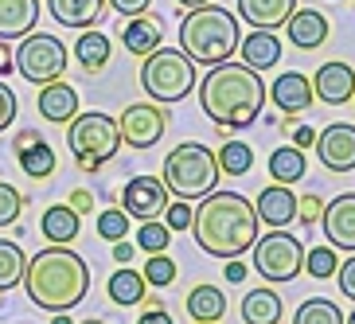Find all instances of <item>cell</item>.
I'll use <instances>...</instances> for the list:
<instances>
[{
	"instance_id": "cell-4",
	"label": "cell",
	"mask_w": 355,
	"mask_h": 324,
	"mask_svg": "<svg viewBox=\"0 0 355 324\" xmlns=\"http://www.w3.org/2000/svg\"><path fill=\"white\" fill-rule=\"evenodd\" d=\"M239 16L219 4H203L191 8L180 24V51L188 55L191 63L219 67L230 63V55L239 51Z\"/></svg>"
},
{
	"instance_id": "cell-34",
	"label": "cell",
	"mask_w": 355,
	"mask_h": 324,
	"mask_svg": "<svg viewBox=\"0 0 355 324\" xmlns=\"http://www.w3.org/2000/svg\"><path fill=\"white\" fill-rule=\"evenodd\" d=\"M336 270H340V254H336L332 246H313V250H304V273H309L313 282H328V278H336Z\"/></svg>"
},
{
	"instance_id": "cell-17",
	"label": "cell",
	"mask_w": 355,
	"mask_h": 324,
	"mask_svg": "<svg viewBox=\"0 0 355 324\" xmlns=\"http://www.w3.org/2000/svg\"><path fill=\"white\" fill-rule=\"evenodd\" d=\"M35 110H40L43 121H51V126H71L74 114H78V90L71 83H47L40 86V94H35Z\"/></svg>"
},
{
	"instance_id": "cell-51",
	"label": "cell",
	"mask_w": 355,
	"mask_h": 324,
	"mask_svg": "<svg viewBox=\"0 0 355 324\" xmlns=\"http://www.w3.org/2000/svg\"><path fill=\"white\" fill-rule=\"evenodd\" d=\"M184 12H191V8H203V4H211V0H176Z\"/></svg>"
},
{
	"instance_id": "cell-20",
	"label": "cell",
	"mask_w": 355,
	"mask_h": 324,
	"mask_svg": "<svg viewBox=\"0 0 355 324\" xmlns=\"http://www.w3.org/2000/svg\"><path fill=\"white\" fill-rule=\"evenodd\" d=\"M293 12H297V0H239V16L261 32L285 28Z\"/></svg>"
},
{
	"instance_id": "cell-35",
	"label": "cell",
	"mask_w": 355,
	"mask_h": 324,
	"mask_svg": "<svg viewBox=\"0 0 355 324\" xmlns=\"http://www.w3.org/2000/svg\"><path fill=\"white\" fill-rule=\"evenodd\" d=\"M129 215L121 207H105L102 215H98V223H94V230H98V239H105L110 242V246H114V242H121L129 235Z\"/></svg>"
},
{
	"instance_id": "cell-29",
	"label": "cell",
	"mask_w": 355,
	"mask_h": 324,
	"mask_svg": "<svg viewBox=\"0 0 355 324\" xmlns=\"http://www.w3.org/2000/svg\"><path fill=\"white\" fill-rule=\"evenodd\" d=\"M74 59H78V67H83L86 74H98L105 71V63H110V40H105L102 32H83L78 35V43H74Z\"/></svg>"
},
{
	"instance_id": "cell-24",
	"label": "cell",
	"mask_w": 355,
	"mask_h": 324,
	"mask_svg": "<svg viewBox=\"0 0 355 324\" xmlns=\"http://www.w3.org/2000/svg\"><path fill=\"white\" fill-rule=\"evenodd\" d=\"M83 215H74L67 203H51V207L43 211V219H40V230H43V239L51 242V246H71L74 239H78V230H83Z\"/></svg>"
},
{
	"instance_id": "cell-2",
	"label": "cell",
	"mask_w": 355,
	"mask_h": 324,
	"mask_svg": "<svg viewBox=\"0 0 355 324\" xmlns=\"http://www.w3.org/2000/svg\"><path fill=\"white\" fill-rule=\"evenodd\" d=\"M24 293L28 301L43 313H71L86 301L90 293V266H86L83 254L67 250V246H43L28 258V270H24Z\"/></svg>"
},
{
	"instance_id": "cell-12",
	"label": "cell",
	"mask_w": 355,
	"mask_h": 324,
	"mask_svg": "<svg viewBox=\"0 0 355 324\" xmlns=\"http://www.w3.org/2000/svg\"><path fill=\"white\" fill-rule=\"evenodd\" d=\"M316 157L328 172H352L355 168V126L336 121V126L316 133Z\"/></svg>"
},
{
	"instance_id": "cell-45",
	"label": "cell",
	"mask_w": 355,
	"mask_h": 324,
	"mask_svg": "<svg viewBox=\"0 0 355 324\" xmlns=\"http://www.w3.org/2000/svg\"><path fill=\"white\" fill-rule=\"evenodd\" d=\"M293 145L297 148H313L316 145V129L313 126H293Z\"/></svg>"
},
{
	"instance_id": "cell-40",
	"label": "cell",
	"mask_w": 355,
	"mask_h": 324,
	"mask_svg": "<svg viewBox=\"0 0 355 324\" xmlns=\"http://www.w3.org/2000/svg\"><path fill=\"white\" fill-rule=\"evenodd\" d=\"M324 219V199L316 196V191H309V196H297V223H304V227H313V223Z\"/></svg>"
},
{
	"instance_id": "cell-38",
	"label": "cell",
	"mask_w": 355,
	"mask_h": 324,
	"mask_svg": "<svg viewBox=\"0 0 355 324\" xmlns=\"http://www.w3.org/2000/svg\"><path fill=\"white\" fill-rule=\"evenodd\" d=\"M20 211H24V196L12 184L0 180V227H12V223L20 219Z\"/></svg>"
},
{
	"instance_id": "cell-37",
	"label": "cell",
	"mask_w": 355,
	"mask_h": 324,
	"mask_svg": "<svg viewBox=\"0 0 355 324\" xmlns=\"http://www.w3.org/2000/svg\"><path fill=\"white\" fill-rule=\"evenodd\" d=\"M145 282L148 285H157V289H164V285H172L176 282V262L168 258V254H148V262H145Z\"/></svg>"
},
{
	"instance_id": "cell-13",
	"label": "cell",
	"mask_w": 355,
	"mask_h": 324,
	"mask_svg": "<svg viewBox=\"0 0 355 324\" xmlns=\"http://www.w3.org/2000/svg\"><path fill=\"white\" fill-rule=\"evenodd\" d=\"M324 239L332 250H352L355 254V191L336 196L332 203H324Z\"/></svg>"
},
{
	"instance_id": "cell-9",
	"label": "cell",
	"mask_w": 355,
	"mask_h": 324,
	"mask_svg": "<svg viewBox=\"0 0 355 324\" xmlns=\"http://www.w3.org/2000/svg\"><path fill=\"white\" fill-rule=\"evenodd\" d=\"M254 270L261 282H293L304 270V242L289 230H270L254 242Z\"/></svg>"
},
{
	"instance_id": "cell-14",
	"label": "cell",
	"mask_w": 355,
	"mask_h": 324,
	"mask_svg": "<svg viewBox=\"0 0 355 324\" xmlns=\"http://www.w3.org/2000/svg\"><path fill=\"white\" fill-rule=\"evenodd\" d=\"M313 98H320L324 105H344L355 98V71L352 63H320L313 74Z\"/></svg>"
},
{
	"instance_id": "cell-44",
	"label": "cell",
	"mask_w": 355,
	"mask_h": 324,
	"mask_svg": "<svg viewBox=\"0 0 355 324\" xmlns=\"http://www.w3.org/2000/svg\"><path fill=\"white\" fill-rule=\"evenodd\" d=\"M67 207H71L74 215H90V211H94V196H90L86 188H74L71 199H67Z\"/></svg>"
},
{
	"instance_id": "cell-10",
	"label": "cell",
	"mask_w": 355,
	"mask_h": 324,
	"mask_svg": "<svg viewBox=\"0 0 355 324\" xmlns=\"http://www.w3.org/2000/svg\"><path fill=\"white\" fill-rule=\"evenodd\" d=\"M117 129H121V145L153 148L160 137H164V129H168V110L157 105V102H133V105L121 110Z\"/></svg>"
},
{
	"instance_id": "cell-26",
	"label": "cell",
	"mask_w": 355,
	"mask_h": 324,
	"mask_svg": "<svg viewBox=\"0 0 355 324\" xmlns=\"http://www.w3.org/2000/svg\"><path fill=\"white\" fill-rule=\"evenodd\" d=\"M223 313H227V297H223L219 285H196L188 293V316L196 324H219Z\"/></svg>"
},
{
	"instance_id": "cell-55",
	"label": "cell",
	"mask_w": 355,
	"mask_h": 324,
	"mask_svg": "<svg viewBox=\"0 0 355 324\" xmlns=\"http://www.w3.org/2000/svg\"><path fill=\"white\" fill-rule=\"evenodd\" d=\"M352 102H355V98H352Z\"/></svg>"
},
{
	"instance_id": "cell-43",
	"label": "cell",
	"mask_w": 355,
	"mask_h": 324,
	"mask_svg": "<svg viewBox=\"0 0 355 324\" xmlns=\"http://www.w3.org/2000/svg\"><path fill=\"white\" fill-rule=\"evenodd\" d=\"M110 8H117L125 20H133V16H148L153 0H110Z\"/></svg>"
},
{
	"instance_id": "cell-47",
	"label": "cell",
	"mask_w": 355,
	"mask_h": 324,
	"mask_svg": "<svg viewBox=\"0 0 355 324\" xmlns=\"http://www.w3.org/2000/svg\"><path fill=\"white\" fill-rule=\"evenodd\" d=\"M110 254H114V262H117V266H129L137 250L129 246V239H121V242H114V250H110Z\"/></svg>"
},
{
	"instance_id": "cell-5",
	"label": "cell",
	"mask_w": 355,
	"mask_h": 324,
	"mask_svg": "<svg viewBox=\"0 0 355 324\" xmlns=\"http://www.w3.org/2000/svg\"><path fill=\"white\" fill-rule=\"evenodd\" d=\"M168 191L176 199H207L219 188V157L199 141H184L164 157V176Z\"/></svg>"
},
{
	"instance_id": "cell-33",
	"label": "cell",
	"mask_w": 355,
	"mask_h": 324,
	"mask_svg": "<svg viewBox=\"0 0 355 324\" xmlns=\"http://www.w3.org/2000/svg\"><path fill=\"white\" fill-rule=\"evenodd\" d=\"M215 157H219V172H223V176H246V172L254 168V153H250L246 141H227Z\"/></svg>"
},
{
	"instance_id": "cell-41",
	"label": "cell",
	"mask_w": 355,
	"mask_h": 324,
	"mask_svg": "<svg viewBox=\"0 0 355 324\" xmlns=\"http://www.w3.org/2000/svg\"><path fill=\"white\" fill-rule=\"evenodd\" d=\"M336 285H340V293H344L347 301H355V254L340 262V270H336Z\"/></svg>"
},
{
	"instance_id": "cell-53",
	"label": "cell",
	"mask_w": 355,
	"mask_h": 324,
	"mask_svg": "<svg viewBox=\"0 0 355 324\" xmlns=\"http://www.w3.org/2000/svg\"><path fill=\"white\" fill-rule=\"evenodd\" d=\"M83 324H105V321H102V316H90V321H83Z\"/></svg>"
},
{
	"instance_id": "cell-46",
	"label": "cell",
	"mask_w": 355,
	"mask_h": 324,
	"mask_svg": "<svg viewBox=\"0 0 355 324\" xmlns=\"http://www.w3.org/2000/svg\"><path fill=\"white\" fill-rule=\"evenodd\" d=\"M137 324H172V316H168V309L160 305V309H145V313L137 316Z\"/></svg>"
},
{
	"instance_id": "cell-28",
	"label": "cell",
	"mask_w": 355,
	"mask_h": 324,
	"mask_svg": "<svg viewBox=\"0 0 355 324\" xmlns=\"http://www.w3.org/2000/svg\"><path fill=\"white\" fill-rule=\"evenodd\" d=\"M304 172H309V157H304V148L297 145H282V148H273V157H270V176L273 184H297V180H304Z\"/></svg>"
},
{
	"instance_id": "cell-48",
	"label": "cell",
	"mask_w": 355,
	"mask_h": 324,
	"mask_svg": "<svg viewBox=\"0 0 355 324\" xmlns=\"http://www.w3.org/2000/svg\"><path fill=\"white\" fill-rule=\"evenodd\" d=\"M35 141H43V133H40V129H20V133H16V153H24V148H32Z\"/></svg>"
},
{
	"instance_id": "cell-49",
	"label": "cell",
	"mask_w": 355,
	"mask_h": 324,
	"mask_svg": "<svg viewBox=\"0 0 355 324\" xmlns=\"http://www.w3.org/2000/svg\"><path fill=\"white\" fill-rule=\"evenodd\" d=\"M8 71H16V51H8V43L0 40V78Z\"/></svg>"
},
{
	"instance_id": "cell-27",
	"label": "cell",
	"mask_w": 355,
	"mask_h": 324,
	"mask_svg": "<svg viewBox=\"0 0 355 324\" xmlns=\"http://www.w3.org/2000/svg\"><path fill=\"white\" fill-rule=\"evenodd\" d=\"M110 301L121 305V309H129V305H141L148 297V282H145V273H137L129 270V266H117L114 278H110Z\"/></svg>"
},
{
	"instance_id": "cell-39",
	"label": "cell",
	"mask_w": 355,
	"mask_h": 324,
	"mask_svg": "<svg viewBox=\"0 0 355 324\" xmlns=\"http://www.w3.org/2000/svg\"><path fill=\"white\" fill-rule=\"evenodd\" d=\"M191 215H196V211H191L188 199H176V203H168V207H164L160 219H164L168 230H191Z\"/></svg>"
},
{
	"instance_id": "cell-52",
	"label": "cell",
	"mask_w": 355,
	"mask_h": 324,
	"mask_svg": "<svg viewBox=\"0 0 355 324\" xmlns=\"http://www.w3.org/2000/svg\"><path fill=\"white\" fill-rule=\"evenodd\" d=\"M51 324H74V321H71V313H55Z\"/></svg>"
},
{
	"instance_id": "cell-50",
	"label": "cell",
	"mask_w": 355,
	"mask_h": 324,
	"mask_svg": "<svg viewBox=\"0 0 355 324\" xmlns=\"http://www.w3.org/2000/svg\"><path fill=\"white\" fill-rule=\"evenodd\" d=\"M246 278V262L242 258H230L227 262V282H242Z\"/></svg>"
},
{
	"instance_id": "cell-11",
	"label": "cell",
	"mask_w": 355,
	"mask_h": 324,
	"mask_svg": "<svg viewBox=\"0 0 355 324\" xmlns=\"http://www.w3.org/2000/svg\"><path fill=\"white\" fill-rule=\"evenodd\" d=\"M168 203H172V191H168V184L157 176H133L125 184V191H121V211L137 223L160 219Z\"/></svg>"
},
{
	"instance_id": "cell-42",
	"label": "cell",
	"mask_w": 355,
	"mask_h": 324,
	"mask_svg": "<svg viewBox=\"0 0 355 324\" xmlns=\"http://www.w3.org/2000/svg\"><path fill=\"white\" fill-rule=\"evenodd\" d=\"M16 121V94H12V86L0 83V133Z\"/></svg>"
},
{
	"instance_id": "cell-30",
	"label": "cell",
	"mask_w": 355,
	"mask_h": 324,
	"mask_svg": "<svg viewBox=\"0 0 355 324\" xmlns=\"http://www.w3.org/2000/svg\"><path fill=\"white\" fill-rule=\"evenodd\" d=\"M24 270H28V254L20 250V242L0 239V293L16 289L24 282Z\"/></svg>"
},
{
	"instance_id": "cell-31",
	"label": "cell",
	"mask_w": 355,
	"mask_h": 324,
	"mask_svg": "<svg viewBox=\"0 0 355 324\" xmlns=\"http://www.w3.org/2000/svg\"><path fill=\"white\" fill-rule=\"evenodd\" d=\"M293 324H344V309L328 297H309L293 313Z\"/></svg>"
},
{
	"instance_id": "cell-25",
	"label": "cell",
	"mask_w": 355,
	"mask_h": 324,
	"mask_svg": "<svg viewBox=\"0 0 355 324\" xmlns=\"http://www.w3.org/2000/svg\"><path fill=\"white\" fill-rule=\"evenodd\" d=\"M282 313V293L270 289V285H258L242 297V321L246 324H277Z\"/></svg>"
},
{
	"instance_id": "cell-19",
	"label": "cell",
	"mask_w": 355,
	"mask_h": 324,
	"mask_svg": "<svg viewBox=\"0 0 355 324\" xmlns=\"http://www.w3.org/2000/svg\"><path fill=\"white\" fill-rule=\"evenodd\" d=\"M239 55L242 63L250 67V71H270V67L282 63V40H277V32H261V28H254L250 35H242L239 40Z\"/></svg>"
},
{
	"instance_id": "cell-36",
	"label": "cell",
	"mask_w": 355,
	"mask_h": 324,
	"mask_svg": "<svg viewBox=\"0 0 355 324\" xmlns=\"http://www.w3.org/2000/svg\"><path fill=\"white\" fill-rule=\"evenodd\" d=\"M168 242H172V230H168L160 219L141 223V230H137V246H141V250H148V254H164Z\"/></svg>"
},
{
	"instance_id": "cell-6",
	"label": "cell",
	"mask_w": 355,
	"mask_h": 324,
	"mask_svg": "<svg viewBox=\"0 0 355 324\" xmlns=\"http://www.w3.org/2000/svg\"><path fill=\"white\" fill-rule=\"evenodd\" d=\"M141 90L157 105L184 102L196 90V63L180 47H157L141 63Z\"/></svg>"
},
{
	"instance_id": "cell-8",
	"label": "cell",
	"mask_w": 355,
	"mask_h": 324,
	"mask_svg": "<svg viewBox=\"0 0 355 324\" xmlns=\"http://www.w3.org/2000/svg\"><path fill=\"white\" fill-rule=\"evenodd\" d=\"M67 59L71 51L63 47V40L51 32H32L24 35L20 47H16V71L28 78L32 86H47V83H59L67 71Z\"/></svg>"
},
{
	"instance_id": "cell-7",
	"label": "cell",
	"mask_w": 355,
	"mask_h": 324,
	"mask_svg": "<svg viewBox=\"0 0 355 324\" xmlns=\"http://www.w3.org/2000/svg\"><path fill=\"white\" fill-rule=\"evenodd\" d=\"M67 145H71L74 160L83 172H98L102 164L117 157L121 148V129H117V117L102 114V110H86V114H74V121L67 126Z\"/></svg>"
},
{
	"instance_id": "cell-32",
	"label": "cell",
	"mask_w": 355,
	"mask_h": 324,
	"mask_svg": "<svg viewBox=\"0 0 355 324\" xmlns=\"http://www.w3.org/2000/svg\"><path fill=\"white\" fill-rule=\"evenodd\" d=\"M16 157H20L24 176H32V180H47L55 172V148L47 145V141H35L32 148H24V153H16Z\"/></svg>"
},
{
	"instance_id": "cell-16",
	"label": "cell",
	"mask_w": 355,
	"mask_h": 324,
	"mask_svg": "<svg viewBox=\"0 0 355 324\" xmlns=\"http://www.w3.org/2000/svg\"><path fill=\"white\" fill-rule=\"evenodd\" d=\"M254 211H258V223H266L273 230H285L289 223H297V196L285 184H270V188L258 191Z\"/></svg>"
},
{
	"instance_id": "cell-15",
	"label": "cell",
	"mask_w": 355,
	"mask_h": 324,
	"mask_svg": "<svg viewBox=\"0 0 355 324\" xmlns=\"http://www.w3.org/2000/svg\"><path fill=\"white\" fill-rule=\"evenodd\" d=\"M266 98H273L282 114L297 117V114H304V110L313 105V78L301 74V71H282L277 78H273V86L266 90Z\"/></svg>"
},
{
	"instance_id": "cell-21",
	"label": "cell",
	"mask_w": 355,
	"mask_h": 324,
	"mask_svg": "<svg viewBox=\"0 0 355 324\" xmlns=\"http://www.w3.org/2000/svg\"><path fill=\"white\" fill-rule=\"evenodd\" d=\"M40 20V0H0V40H24L35 32Z\"/></svg>"
},
{
	"instance_id": "cell-1",
	"label": "cell",
	"mask_w": 355,
	"mask_h": 324,
	"mask_svg": "<svg viewBox=\"0 0 355 324\" xmlns=\"http://www.w3.org/2000/svg\"><path fill=\"white\" fill-rule=\"evenodd\" d=\"M258 211L246 196L239 191H211L207 199H199L196 215H191V235H196L199 250L211 258H242L254 250L258 242Z\"/></svg>"
},
{
	"instance_id": "cell-18",
	"label": "cell",
	"mask_w": 355,
	"mask_h": 324,
	"mask_svg": "<svg viewBox=\"0 0 355 324\" xmlns=\"http://www.w3.org/2000/svg\"><path fill=\"white\" fill-rule=\"evenodd\" d=\"M110 8V0H47V12L55 16V24L74 28V32H90L98 28Z\"/></svg>"
},
{
	"instance_id": "cell-22",
	"label": "cell",
	"mask_w": 355,
	"mask_h": 324,
	"mask_svg": "<svg viewBox=\"0 0 355 324\" xmlns=\"http://www.w3.org/2000/svg\"><path fill=\"white\" fill-rule=\"evenodd\" d=\"M285 35H289L293 47H301V51H313L328 40V20H324V12L316 8H297L285 24Z\"/></svg>"
},
{
	"instance_id": "cell-3",
	"label": "cell",
	"mask_w": 355,
	"mask_h": 324,
	"mask_svg": "<svg viewBox=\"0 0 355 324\" xmlns=\"http://www.w3.org/2000/svg\"><path fill=\"white\" fill-rule=\"evenodd\" d=\"M199 105L203 114L223 129H250L266 105V83L246 63H219L199 83Z\"/></svg>"
},
{
	"instance_id": "cell-23",
	"label": "cell",
	"mask_w": 355,
	"mask_h": 324,
	"mask_svg": "<svg viewBox=\"0 0 355 324\" xmlns=\"http://www.w3.org/2000/svg\"><path fill=\"white\" fill-rule=\"evenodd\" d=\"M160 40H164V32H160L157 16H133V20H125V28H121V43H125V51L137 55V59L153 55L160 47Z\"/></svg>"
},
{
	"instance_id": "cell-54",
	"label": "cell",
	"mask_w": 355,
	"mask_h": 324,
	"mask_svg": "<svg viewBox=\"0 0 355 324\" xmlns=\"http://www.w3.org/2000/svg\"><path fill=\"white\" fill-rule=\"evenodd\" d=\"M344 324H355V309H352V313H347V321Z\"/></svg>"
}]
</instances>
